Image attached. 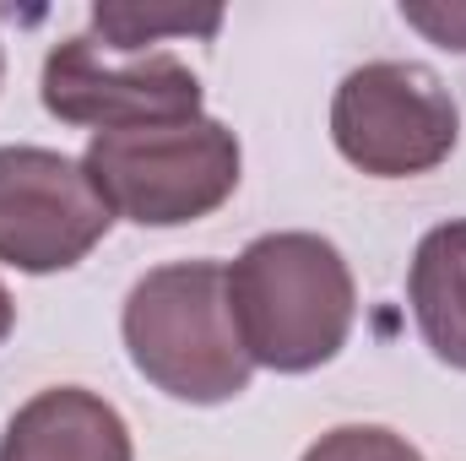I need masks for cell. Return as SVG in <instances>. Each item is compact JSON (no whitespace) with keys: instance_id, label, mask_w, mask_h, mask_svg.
Here are the masks:
<instances>
[{"instance_id":"cell-1","label":"cell","mask_w":466,"mask_h":461,"mask_svg":"<svg viewBox=\"0 0 466 461\" xmlns=\"http://www.w3.org/2000/svg\"><path fill=\"white\" fill-rule=\"evenodd\" d=\"M228 304L249 364L309 374L348 347L358 288L342 250L320 233H260L228 266Z\"/></svg>"},{"instance_id":"cell-2","label":"cell","mask_w":466,"mask_h":461,"mask_svg":"<svg viewBox=\"0 0 466 461\" xmlns=\"http://www.w3.org/2000/svg\"><path fill=\"white\" fill-rule=\"evenodd\" d=\"M130 364L174 402L218 407L249 391V353L238 343L228 304V266L218 261H174L152 266L119 315Z\"/></svg>"},{"instance_id":"cell-3","label":"cell","mask_w":466,"mask_h":461,"mask_svg":"<svg viewBox=\"0 0 466 461\" xmlns=\"http://www.w3.org/2000/svg\"><path fill=\"white\" fill-rule=\"evenodd\" d=\"M82 169L115 218L141 229H185L212 218L238 190V136L212 115L98 130Z\"/></svg>"},{"instance_id":"cell-4","label":"cell","mask_w":466,"mask_h":461,"mask_svg":"<svg viewBox=\"0 0 466 461\" xmlns=\"http://www.w3.org/2000/svg\"><path fill=\"white\" fill-rule=\"evenodd\" d=\"M461 115L451 87L418 60H369L331 98V141L374 179H412L456 152Z\"/></svg>"},{"instance_id":"cell-5","label":"cell","mask_w":466,"mask_h":461,"mask_svg":"<svg viewBox=\"0 0 466 461\" xmlns=\"http://www.w3.org/2000/svg\"><path fill=\"white\" fill-rule=\"evenodd\" d=\"M115 212L93 190L82 158H66L55 147H0V261L49 277L82 266Z\"/></svg>"},{"instance_id":"cell-6","label":"cell","mask_w":466,"mask_h":461,"mask_svg":"<svg viewBox=\"0 0 466 461\" xmlns=\"http://www.w3.org/2000/svg\"><path fill=\"white\" fill-rule=\"evenodd\" d=\"M44 109L66 125L125 130V125H157V119H196L201 115V77L168 55H130L109 60V49L93 33H76L44 55Z\"/></svg>"},{"instance_id":"cell-7","label":"cell","mask_w":466,"mask_h":461,"mask_svg":"<svg viewBox=\"0 0 466 461\" xmlns=\"http://www.w3.org/2000/svg\"><path fill=\"white\" fill-rule=\"evenodd\" d=\"M0 461H136V446L115 402L87 385H49L11 413Z\"/></svg>"},{"instance_id":"cell-8","label":"cell","mask_w":466,"mask_h":461,"mask_svg":"<svg viewBox=\"0 0 466 461\" xmlns=\"http://www.w3.org/2000/svg\"><path fill=\"white\" fill-rule=\"evenodd\" d=\"M407 304L440 364L466 369V218L429 229L407 266Z\"/></svg>"},{"instance_id":"cell-9","label":"cell","mask_w":466,"mask_h":461,"mask_svg":"<svg viewBox=\"0 0 466 461\" xmlns=\"http://www.w3.org/2000/svg\"><path fill=\"white\" fill-rule=\"evenodd\" d=\"M223 11H141V5H93V38L109 55H147L157 33H218Z\"/></svg>"},{"instance_id":"cell-10","label":"cell","mask_w":466,"mask_h":461,"mask_svg":"<svg viewBox=\"0 0 466 461\" xmlns=\"http://www.w3.org/2000/svg\"><path fill=\"white\" fill-rule=\"evenodd\" d=\"M304 461H423V456H418V446H407L385 424H342V429L320 435L304 451Z\"/></svg>"},{"instance_id":"cell-11","label":"cell","mask_w":466,"mask_h":461,"mask_svg":"<svg viewBox=\"0 0 466 461\" xmlns=\"http://www.w3.org/2000/svg\"><path fill=\"white\" fill-rule=\"evenodd\" d=\"M401 16L429 33L440 49H456L466 55V0H440V5H423V0H401Z\"/></svg>"},{"instance_id":"cell-12","label":"cell","mask_w":466,"mask_h":461,"mask_svg":"<svg viewBox=\"0 0 466 461\" xmlns=\"http://www.w3.org/2000/svg\"><path fill=\"white\" fill-rule=\"evenodd\" d=\"M11 326H16V304H11V293H5V282H0V343L11 337Z\"/></svg>"},{"instance_id":"cell-13","label":"cell","mask_w":466,"mask_h":461,"mask_svg":"<svg viewBox=\"0 0 466 461\" xmlns=\"http://www.w3.org/2000/svg\"><path fill=\"white\" fill-rule=\"evenodd\" d=\"M0 77H5V55H0Z\"/></svg>"}]
</instances>
